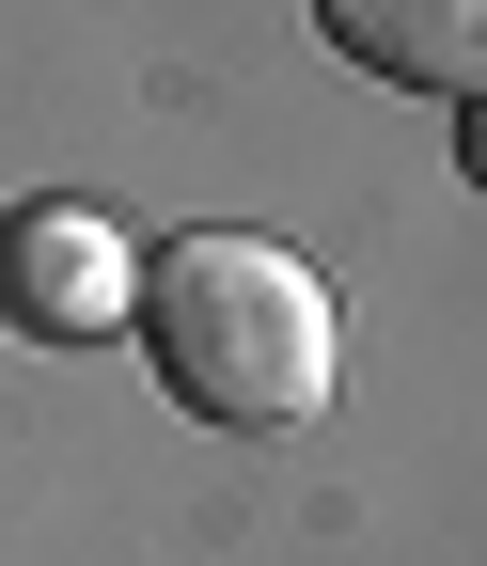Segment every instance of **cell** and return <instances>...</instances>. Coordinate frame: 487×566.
Masks as SVG:
<instances>
[{"mask_svg": "<svg viewBox=\"0 0 487 566\" xmlns=\"http://www.w3.org/2000/svg\"><path fill=\"white\" fill-rule=\"evenodd\" d=\"M126 283H142V237H126L110 205H17V221H0V315L32 346L126 331Z\"/></svg>", "mask_w": 487, "mask_h": 566, "instance_id": "cell-2", "label": "cell"}, {"mask_svg": "<svg viewBox=\"0 0 487 566\" xmlns=\"http://www.w3.org/2000/svg\"><path fill=\"white\" fill-rule=\"evenodd\" d=\"M315 32L393 95H472L487 63V0H315Z\"/></svg>", "mask_w": 487, "mask_h": 566, "instance_id": "cell-3", "label": "cell"}, {"mask_svg": "<svg viewBox=\"0 0 487 566\" xmlns=\"http://www.w3.org/2000/svg\"><path fill=\"white\" fill-rule=\"evenodd\" d=\"M126 331H142V378L189 409V424H236V441H284V424L330 409V283L284 252V237H158L142 283H126Z\"/></svg>", "mask_w": 487, "mask_h": 566, "instance_id": "cell-1", "label": "cell"}]
</instances>
